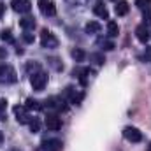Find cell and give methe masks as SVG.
<instances>
[{"mask_svg": "<svg viewBox=\"0 0 151 151\" xmlns=\"http://www.w3.org/2000/svg\"><path fill=\"white\" fill-rule=\"evenodd\" d=\"M7 56V49L5 47H0V60H4Z\"/></svg>", "mask_w": 151, "mask_h": 151, "instance_id": "cell-30", "label": "cell"}, {"mask_svg": "<svg viewBox=\"0 0 151 151\" xmlns=\"http://www.w3.org/2000/svg\"><path fill=\"white\" fill-rule=\"evenodd\" d=\"M99 44H100V46H102V49H106V51L114 49V42H113V40H109V39H100V40H99Z\"/></svg>", "mask_w": 151, "mask_h": 151, "instance_id": "cell-22", "label": "cell"}, {"mask_svg": "<svg viewBox=\"0 0 151 151\" xmlns=\"http://www.w3.org/2000/svg\"><path fill=\"white\" fill-rule=\"evenodd\" d=\"M123 137L128 142H141L142 141V132L135 127H125L123 128Z\"/></svg>", "mask_w": 151, "mask_h": 151, "instance_id": "cell-5", "label": "cell"}, {"mask_svg": "<svg viewBox=\"0 0 151 151\" xmlns=\"http://www.w3.org/2000/svg\"><path fill=\"white\" fill-rule=\"evenodd\" d=\"M70 56L74 58L76 62H83V60L86 58V53H84L83 49H79V47H76V49H72V51H70Z\"/></svg>", "mask_w": 151, "mask_h": 151, "instance_id": "cell-21", "label": "cell"}, {"mask_svg": "<svg viewBox=\"0 0 151 151\" xmlns=\"http://www.w3.org/2000/svg\"><path fill=\"white\" fill-rule=\"evenodd\" d=\"M148 151H151V142H150V144H148Z\"/></svg>", "mask_w": 151, "mask_h": 151, "instance_id": "cell-33", "label": "cell"}, {"mask_svg": "<svg viewBox=\"0 0 151 151\" xmlns=\"http://www.w3.org/2000/svg\"><path fill=\"white\" fill-rule=\"evenodd\" d=\"M42 109H47V111H53V113L67 111V100L63 97H49L42 104Z\"/></svg>", "mask_w": 151, "mask_h": 151, "instance_id": "cell-1", "label": "cell"}, {"mask_svg": "<svg viewBox=\"0 0 151 151\" xmlns=\"http://www.w3.org/2000/svg\"><path fill=\"white\" fill-rule=\"evenodd\" d=\"M142 60H144V62H148V63H151V47H146V49H144Z\"/></svg>", "mask_w": 151, "mask_h": 151, "instance_id": "cell-27", "label": "cell"}, {"mask_svg": "<svg viewBox=\"0 0 151 151\" xmlns=\"http://www.w3.org/2000/svg\"><path fill=\"white\" fill-rule=\"evenodd\" d=\"M150 27H148V23H141L137 28H135V37L139 39L142 44H146L148 40H150Z\"/></svg>", "mask_w": 151, "mask_h": 151, "instance_id": "cell-11", "label": "cell"}, {"mask_svg": "<svg viewBox=\"0 0 151 151\" xmlns=\"http://www.w3.org/2000/svg\"><path fill=\"white\" fill-rule=\"evenodd\" d=\"M128 9H130V5H128L127 0H119V2L116 4V7H114V11H116L118 16H125V14H128Z\"/></svg>", "mask_w": 151, "mask_h": 151, "instance_id": "cell-14", "label": "cell"}, {"mask_svg": "<svg viewBox=\"0 0 151 151\" xmlns=\"http://www.w3.org/2000/svg\"><path fill=\"white\" fill-rule=\"evenodd\" d=\"M28 127H30L32 132H39V130H40V121H39V118H32V121L28 123Z\"/></svg>", "mask_w": 151, "mask_h": 151, "instance_id": "cell-26", "label": "cell"}, {"mask_svg": "<svg viewBox=\"0 0 151 151\" xmlns=\"http://www.w3.org/2000/svg\"><path fill=\"white\" fill-rule=\"evenodd\" d=\"M39 11L44 16H55L56 14V5L53 0H39Z\"/></svg>", "mask_w": 151, "mask_h": 151, "instance_id": "cell-8", "label": "cell"}, {"mask_svg": "<svg viewBox=\"0 0 151 151\" xmlns=\"http://www.w3.org/2000/svg\"><path fill=\"white\" fill-rule=\"evenodd\" d=\"M93 12H95L99 18H102V19H109V11H107V7L104 5V2H97V4L93 5Z\"/></svg>", "mask_w": 151, "mask_h": 151, "instance_id": "cell-13", "label": "cell"}, {"mask_svg": "<svg viewBox=\"0 0 151 151\" xmlns=\"http://www.w3.org/2000/svg\"><path fill=\"white\" fill-rule=\"evenodd\" d=\"M4 11H5V5H4V4H0V18H2V14H4Z\"/></svg>", "mask_w": 151, "mask_h": 151, "instance_id": "cell-31", "label": "cell"}, {"mask_svg": "<svg viewBox=\"0 0 151 151\" xmlns=\"http://www.w3.org/2000/svg\"><path fill=\"white\" fill-rule=\"evenodd\" d=\"M44 125H46L49 130L56 132V130L62 128V119L58 118V114L56 113H49L47 116H46V119H44Z\"/></svg>", "mask_w": 151, "mask_h": 151, "instance_id": "cell-7", "label": "cell"}, {"mask_svg": "<svg viewBox=\"0 0 151 151\" xmlns=\"http://www.w3.org/2000/svg\"><path fill=\"white\" fill-rule=\"evenodd\" d=\"M11 5H12V9H14L16 12H19V14H27V12L32 11V2H30V0H12Z\"/></svg>", "mask_w": 151, "mask_h": 151, "instance_id": "cell-9", "label": "cell"}, {"mask_svg": "<svg viewBox=\"0 0 151 151\" xmlns=\"http://www.w3.org/2000/svg\"><path fill=\"white\" fill-rule=\"evenodd\" d=\"M40 46L46 49H55V47H58V39L55 37V34H51L49 30L44 28L40 32Z\"/></svg>", "mask_w": 151, "mask_h": 151, "instance_id": "cell-4", "label": "cell"}, {"mask_svg": "<svg viewBox=\"0 0 151 151\" xmlns=\"http://www.w3.org/2000/svg\"><path fill=\"white\" fill-rule=\"evenodd\" d=\"M107 34H109L111 37H116V35L119 34V27H118L116 21H107Z\"/></svg>", "mask_w": 151, "mask_h": 151, "instance_id": "cell-19", "label": "cell"}, {"mask_svg": "<svg viewBox=\"0 0 151 151\" xmlns=\"http://www.w3.org/2000/svg\"><path fill=\"white\" fill-rule=\"evenodd\" d=\"M25 107H27L28 111H40V109H42V104H40L39 100H35V99H27Z\"/></svg>", "mask_w": 151, "mask_h": 151, "instance_id": "cell-16", "label": "cell"}, {"mask_svg": "<svg viewBox=\"0 0 151 151\" xmlns=\"http://www.w3.org/2000/svg\"><path fill=\"white\" fill-rule=\"evenodd\" d=\"M18 81V74L11 65H0V84H12Z\"/></svg>", "mask_w": 151, "mask_h": 151, "instance_id": "cell-2", "label": "cell"}, {"mask_svg": "<svg viewBox=\"0 0 151 151\" xmlns=\"http://www.w3.org/2000/svg\"><path fill=\"white\" fill-rule=\"evenodd\" d=\"M30 84H32V88L35 91H42L46 88V84H47V74L42 72V70L34 72V74L30 76Z\"/></svg>", "mask_w": 151, "mask_h": 151, "instance_id": "cell-3", "label": "cell"}, {"mask_svg": "<svg viewBox=\"0 0 151 151\" xmlns=\"http://www.w3.org/2000/svg\"><path fill=\"white\" fill-rule=\"evenodd\" d=\"M142 16H144L146 21H151V7L150 9H146V11H142ZM146 21H144V23H146Z\"/></svg>", "mask_w": 151, "mask_h": 151, "instance_id": "cell-28", "label": "cell"}, {"mask_svg": "<svg viewBox=\"0 0 151 151\" xmlns=\"http://www.w3.org/2000/svg\"><path fill=\"white\" fill-rule=\"evenodd\" d=\"M90 62H93L95 65H104L106 58H104L102 53H91V55H90Z\"/></svg>", "mask_w": 151, "mask_h": 151, "instance_id": "cell-20", "label": "cell"}, {"mask_svg": "<svg viewBox=\"0 0 151 151\" xmlns=\"http://www.w3.org/2000/svg\"><path fill=\"white\" fill-rule=\"evenodd\" d=\"M84 30H86V34H99V32L102 30V27H100V23H97V21H90V23H86Z\"/></svg>", "mask_w": 151, "mask_h": 151, "instance_id": "cell-17", "label": "cell"}, {"mask_svg": "<svg viewBox=\"0 0 151 151\" xmlns=\"http://www.w3.org/2000/svg\"><path fill=\"white\" fill-rule=\"evenodd\" d=\"M23 40H25V42H34V35L28 34V32H25V34H23Z\"/></svg>", "mask_w": 151, "mask_h": 151, "instance_id": "cell-29", "label": "cell"}, {"mask_svg": "<svg viewBox=\"0 0 151 151\" xmlns=\"http://www.w3.org/2000/svg\"><path fill=\"white\" fill-rule=\"evenodd\" d=\"M5 114H7V100L0 99V119H5Z\"/></svg>", "mask_w": 151, "mask_h": 151, "instance_id": "cell-25", "label": "cell"}, {"mask_svg": "<svg viewBox=\"0 0 151 151\" xmlns=\"http://www.w3.org/2000/svg\"><path fill=\"white\" fill-rule=\"evenodd\" d=\"M135 5L141 9V11H146L151 7V0H135Z\"/></svg>", "mask_w": 151, "mask_h": 151, "instance_id": "cell-24", "label": "cell"}, {"mask_svg": "<svg viewBox=\"0 0 151 151\" xmlns=\"http://www.w3.org/2000/svg\"><path fill=\"white\" fill-rule=\"evenodd\" d=\"M62 146L63 144H62L60 139H46L42 142V150H46V151H60Z\"/></svg>", "mask_w": 151, "mask_h": 151, "instance_id": "cell-12", "label": "cell"}, {"mask_svg": "<svg viewBox=\"0 0 151 151\" xmlns=\"http://www.w3.org/2000/svg\"><path fill=\"white\" fill-rule=\"evenodd\" d=\"M65 97L69 99V104H74V106H79L81 102H83V99H84V93L83 91H76L74 88H67L65 90Z\"/></svg>", "mask_w": 151, "mask_h": 151, "instance_id": "cell-10", "label": "cell"}, {"mask_svg": "<svg viewBox=\"0 0 151 151\" xmlns=\"http://www.w3.org/2000/svg\"><path fill=\"white\" fill-rule=\"evenodd\" d=\"M2 142H4V134L0 132V146H2Z\"/></svg>", "mask_w": 151, "mask_h": 151, "instance_id": "cell-32", "label": "cell"}, {"mask_svg": "<svg viewBox=\"0 0 151 151\" xmlns=\"http://www.w3.org/2000/svg\"><path fill=\"white\" fill-rule=\"evenodd\" d=\"M91 74V70L90 69H74V76H77L79 77V81L83 83V84H86V76H90Z\"/></svg>", "mask_w": 151, "mask_h": 151, "instance_id": "cell-18", "label": "cell"}, {"mask_svg": "<svg viewBox=\"0 0 151 151\" xmlns=\"http://www.w3.org/2000/svg\"><path fill=\"white\" fill-rule=\"evenodd\" d=\"M19 27H21L25 32L34 30V28H35V19H34V18H23V19H19Z\"/></svg>", "mask_w": 151, "mask_h": 151, "instance_id": "cell-15", "label": "cell"}, {"mask_svg": "<svg viewBox=\"0 0 151 151\" xmlns=\"http://www.w3.org/2000/svg\"><path fill=\"white\" fill-rule=\"evenodd\" d=\"M14 114H16V119L19 125H28L32 121V116L28 114V109L25 106H16L14 107Z\"/></svg>", "mask_w": 151, "mask_h": 151, "instance_id": "cell-6", "label": "cell"}, {"mask_svg": "<svg viewBox=\"0 0 151 151\" xmlns=\"http://www.w3.org/2000/svg\"><path fill=\"white\" fill-rule=\"evenodd\" d=\"M0 39L5 40V42H14V37H12V32H11V30H2Z\"/></svg>", "mask_w": 151, "mask_h": 151, "instance_id": "cell-23", "label": "cell"}]
</instances>
